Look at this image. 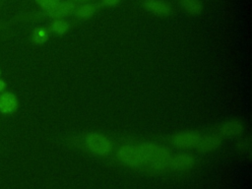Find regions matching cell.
Here are the masks:
<instances>
[{
  "label": "cell",
  "instance_id": "6da1fadb",
  "mask_svg": "<svg viewBox=\"0 0 252 189\" xmlns=\"http://www.w3.org/2000/svg\"><path fill=\"white\" fill-rule=\"evenodd\" d=\"M143 153L145 166L154 172H161L168 169L171 154L165 147L153 143L143 142L139 144Z\"/></svg>",
  "mask_w": 252,
  "mask_h": 189
},
{
  "label": "cell",
  "instance_id": "7a4b0ae2",
  "mask_svg": "<svg viewBox=\"0 0 252 189\" xmlns=\"http://www.w3.org/2000/svg\"><path fill=\"white\" fill-rule=\"evenodd\" d=\"M116 158L121 164L130 168H141L145 166L143 153L139 144L122 145L116 151Z\"/></svg>",
  "mask_w": 252,
  "mask_h": 189
},
{
  "label": "cell",
  "instance_id": "3957f363",
  "mask_svg": "<svg viewBox=\"0 0 252 189\" xmlns=\"http://www.w3.org/2000/svg\"><path fill=\"white\" fill-rule=\"evenodd\" d=\"M85 146L90 153L97 157H106L112 152L111 141L102 133L90 132L85 136Z\"/></svg>",
  "mask_w": 252,
  "mask_h": 189
},
{
  "label": "cell",
  "instance_id": "277c9868",
  "mask_svg": "<svg viewBox=\"0 0 252 189\" xmlns=\"http://www.w3.org/2000/svg\"><path fill=\"white\" fill-rule=\"evenodd\" d=\"M201 135L196 131L186 130L175 133L171 137V144L178 149H192L196 148L200 141Z\"/></svg>",
  "mask_w": 252,
  "mask_h": 189
},
{
  "label": "cell",
  "instance_id": "5b68a950",
  "mask_svg": "<svg viewBox=\"0 0 252 189\" xmlns=\"http://www.w3.org/2000/svg\"><path fill=\"white\" fill-rule=\"evenodd\" d=\"M195 165V158L188 153H180L175 156H171L168 169L173 171H187L193 168Z\"/></svg>",
  "mask_w": 252,
  "mask_h": 189
},
{
  "label": "cell",
  "instance_id": "8992f818",
  "mask_svg": "<svg viewBox=\"0 0 252 189\" xmlns=\"http://www.w3.org/2000/svg\"><path fill=\"white\" fill-rule=\"evenodd\" d=\"M76 3L72 2L71 0H64L59 1L51 8L44 10L45 15L49 18L55 20V19H64L71 13H73L76 9Z\"/></svg>",
  "mask_w": 252,
  "mask_h": 189
},
{
  "label": "cell",
  "instance_id": "52a82bcc",
  "mask_svg": "<svg viewBox=\"0 0 252 189\" xmlns=\"http://www.w3.org/2000/svg\"><path fill=\"white\" fill-rule=\"evenodd\" d=\"M143 6L145 10L159 18H166L171 13V7L165 0H144Z\"/></svg>",
  "mask_w": 252,
  "mask_h": 189
},
{
  "label": "cell",
  "instance_id": "ba28073f",
  "mask_svg": "<svg viewBox=\"0 0 252 189\" xmlns=\"http://www.w3.org/2000/svg\"><path fill=\"white\" fill-rule=\"evenodd\" d=\"M18 98L12 92L4 91L0 94V113L12 114L18 109Z\"/></svg>",
  "mask_w": 252,
  "mask_h": 189
},
{
  "label": "cell",
  "instance_id": "9c48e42d",
  "mask_svg": "<svg viewBox=\"0 0 252 189\" xmlns=\"http://www.w3.org/2000/svg\"><path fill=\"white\" fill-rule=\"evenodd\" d=\"M221 144V138L217 134L201 136L196 149L200 153H211L216 151Z\"/></svg>",
  "mask_w": 252,
  "mask_h": 189
},
{
  "label": "cell",
  "instance_id": "30bf717a",
  "mask_svg": "<svg viewBox=\"0 0 252 189\" xmlns=\"http://www.w3.org/2000/svg\"><path fill=\"white\" fill-rule=\"evenodd\" d=\"M244 125L238 119L227 120L220 126L219 133L225 137H236L243 133Z\"/></svg>",
  "mask_w": 252,
  "mask_h": 189
},
{
  "label": "cell",
  "instance_id": "8fae6325",
  "mask_svg": "<svg viewBox=\"0 0 252 189\" xmlns=\"http://www.w3.org/2000/svg\"><path fill=\"white\" fill-rule=\"evenodd\" d=\"M97 9H98L97 4L86 2V3L82 4L79 7H76L74 13H75V16L78 19H80V20H88V19L92 18L95 14Z\"/></svg>",
  "mask_w": 252,
  "mask_h": 189
},
{
  "label": "cell",
  "instance_id": "7c38bea8",
  "mask_svg": "<svg viewBox=\"0 0 252 189\" xmlns=\"http://www.w3.org/2000/svg\"><path fill=\"white\" fill-rule=\"evenodd\" d=\"M179 3L181 7L190 15H199L203 10L200 0H179Z\"/></svg>",
  "mask_w": 252,
  "mask_h": 189
},
{
  "label": "cell",
  "instance_id": "4fadbf2b",
  "mask_svg": "<svg viewBox=\"0 0 252 189\" xmlns=\"http://www.w3.org/2000/svg\"><path fill=\"white\" fill-rule=\"evenodd\" d=\"M70 26L68 22H66L64 19H55L50 24V31L58 35H62L66 33L69 30Z\"/></svg>",
  "mask_w": 252,
  "mask_h": 189
},
{
  "label": "cell",
  "instance_id": "5bb4252c",
  "mask_svg": "<svg viewBox=\"0 0 252 189\" xmlns=\"http://www.w3.org/2000/svg\"><path fill=\"white\" fill-rule=\"evenodd\" d=\"M32 39L35 44H42L48 39V31L44 28H37L32 34Z\"/></svg>",
  "mask_w": 252,
  "mask_h": 189
},
{
  "label": "cell",
  "instance_id": "9a60e30c",
  "mask_svg": "<svg viewBox=\"0 0 252 189\" xmlns=\"http://www.w3.org/2000/svg\"><path fill=\"white\" fill-rule=\"evenodd\" d=\"M35 1L43 10H47L52 6H54L56 3H58L60 0H35Z\"/></svg>",
  "mask_w": 252,
  "mask_h": 189
},
{
  "label": "cell",
  "instance_id": "2e32d148",
  "mask_svg": "<svg viewBox=\"0 0 252 189\" xmlns=\"http://www.w3.org/2000/svg\"><path fill=\"white\" fill-rule=\"evenodd\" d=\"M250 148H251V145H250V141L249 140H241L240 143H239V149L243 152H246V151H250Z\"/></svg>",
  "mask_w": 252,
  "mask_h": 189
},
{
  "label": "cell",
  "instance_id": "e0dca14e",
  "mask_svg": "<svg viewBox=\"0 0 252 189\" xmlns=\"http://www.w3.org/2000/svg\"><path fill=\"white\" fill-rule=\"evenodd\" d=\"M120 2V0H101V4L106 7H112L117 5Z\"/></svg>",
  "mask_w": 252,
  "mask_h": 189
},
{
  "label": "cell",
  "instance_id": "ac0fdd59",
  "mask_svg": "<svg viewBox=\"0 0 252 189\" xmlns=\"http://www.w3.org/2000/svg\"><path fill=\"white\" fill-rule=\"evenodd\" d=\"M5 89H6V83H5L4 80H2V79L0 78V94H1L2 92H4Z\"/></svg>",
  "mask_w": 252,
  "mask_h": 189
},
{
  "label": "cell",
  "instance_id": "d6986e66",
  "mask_svg": "<svg viewBox=\"0 0 252 189\" xmlns=\"http://www.w3.org/2000/svg\"><path fill=\"white\" fill-rule=\"evenodd\" d=\"M72 2H74V3H86V2H88L89 0H71Z\"/></svg>",
  "mask_w": 252,
  "mask_h": 189
},
{
  "label": "cell",
  "instance_id": "ffe728a7",
  "mask_svg": "<svg viewBox=\"0 0 252 189\" xmlns=\"http://www.w3.org/2000/svg\"><path fill=\"white\" fill-rule=\"evenodd\" d=\"M0 75H1V72H0Z\"/></svg>",
  "mask_w": 252,
  "mask_h": 189
}]
</instances>
